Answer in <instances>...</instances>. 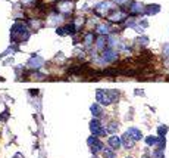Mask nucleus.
I'll list each match as a JSON object with an SVG mask.
<instances>
[{
	"instance_id": "f257e3e1",
	"label": "nucleus",
	"mask_w": 169,
	"mask_h": 158,
	"mask_svg": "<svg viewBox=\"0 0 169 158\" xmlns=\"http://www.w3.org/2000/svg\"><path fill=\"white\" fill-rule=\"evenodd\" d=\"M119 92L118 90H97L96 92V99L101 105H110L112 102L118 101Z\"/></svg>"
},
{
	"instance_id": "f03ea898",
	"label": "nucleus",
	"mask_w": 169,
	"mask_h": 158,
	"mask_svg": "<svg viewBox=\"0 0 169 158\" xmlns=\"http://www.w3.org/2000/svg\"><path fill=\"white\" fill-rule=\"evenodd\" d=\"M28 30L25 28V25L22 24H15L13 25V28H12V39H16V37H19V39H28Z\"/></svg>"
},
{
	"instance_id": "7ed1b4c3",
	"label": "nucleus",
	"mask_w": 169,
	"mask_h": 158,
	"mask_svg": "<svg viewBox=\"0 0 169 158\" xmlns=\"http://www.w3.org/2000/svg\"><path fill=\"white\" fill-rule=\"evenodd\" d=\"M90 130L94 136H104L106 133H107L106 129L101 127V123L97 120V118H93V120L90 121Z\"/></svg>"
},
{
	"instance_id": "20e7f679",
	"label": "nucleus",
	"mask_w": 169,
	"mask_h": 158,
	"mask_svg": "<svg viewBox=\"0 0 169 158\" xmlns=\"http://www.w3.org/2000/svg\"><path fill=\"white\" fill-rule=\"evenodd\" d=\"M87 143H88V146L91 148V151H93L94 154L103 151V143L97 139V136H94V135L90 136V137H88V140H87Z\"/></svg>"
},
{
	"instance_id": "39448f33",
	"label": "nucleus",
	"mask_w": 169,
	"mask_h": 158,
	"mask_svg": "<svg viewBox=\"0 0 169 158\" xmlns=\"http://www.w3.org/2000/svg\"><path fill=\"white\" fill-rule=\"evenodd\" d=\"M118 58V53L113 50V49H107V50H104L103 52V55H101V59H103V62H113L115 59Z\"/></svg>"
},
{
	"instance_id": "423d86ee",
	"label": "nucleus",
	"mask_w": 169,
	"mask_h": 158,
	"mask_svg": "<svg viewBox=\"0 0 169 158\" xmlns=\"http://www.w3.org/2000/svg\"><path fill=\"white\" fill-rule=\"evenodd\" d=\"M107 143H109V146H110V148H113V149H118V148L122 145V139H121L119 136L113 135V136H110V137L107 139Z\"/></svg>"
},
{
	"instance_id": "0eeeda50",
	"label": "nucleus",
	"mask_w": 169,
	"mask_h": 158,
	"mask_svg": "<svg viewBox=\"0 0 169 158\" xmlns=\"http://www.w3.org/2000/svg\"><path fill=\"white\" fill-rule=\"evenodd\" d=\"M121 139H122V145H124V146L126 148V149H129V148L134 146L135 140H134V139H132V137H131L129 135H128V132H126V133H124Z\"/></svg>"
},
{
	"instance_id": "6e6552de",
	"label": "nucleus",
	"mask_w": 169,
	"mask_h": 158,
	"mask_svg": "<svg viewBox=\"0 0 169 158\" xmlns=\"http://www.w3.org/2000/svg\"><path fill=\"white\" fill-rule=\"evenodd\" d=\"M128 135L131 136L134 140H140V139H143V133H141L137 127H129V129H128Z\"/></svg>"
},
{
	"instance_id": "1a4fd4ad",
	"label": "nucleus",
	"mask_w": 169,
	"mask_h": 158,
	"mask_svg": "<svg viewBox=\"0 0 169 158\" xmlns=\"http://www.w3.org/2000/svg\"><path fill=\"white\" fill-rule=\"evenodd\" d=\"M43 64H44V61H43L40 56H33L31 59H30V62H28V65L33 67V68H40Z\"/></svg>"
},
{
	"instance_id": "9d476101",
	"label": "nucleus",
	"mask_w": 169,
	"mask_h": 158,
	"mask_svg": "<svg viewBox=\"0 0 169 158\" xmlns=\"http://www.w3.org/2000/svg\"><path fill=\"white\" fill-rule=\"evenodd\" d=\"M72 8H74V5H72L71 2H62V3L59 5V9L62 12H71Z\"/></svg>"
},
{
	"instance_id": "9b49d317",
	"label": "nucleus",
	"mask_w": 169,
	"mask_h": 158,
	"mask_svg": "<svg viewBox=\"0 0 169 158\" xmlns=\"http://www.w3.org/2000/svg\"><path fill=\"white\" fill-rule=\"evenodd\" d=\"M113 5L110 3V2H104V3H100L99 6H97V11L99 12H107L110 8H112Z\"/></svg>"
},
{
	"instance_id": "f8f14e48",
	"label": "nucleus",
	"mask_w": 169,
	"mask_h": 158,
	"mask_svg": "<svg viewBox=\"0 0 169 158\" xmlns=\"http://www.w3.org/2000/svg\"><path fill=\"white\" fill-rule=\"evenodd\" d=\"M90 109H91V114H93L94 117H100L101 115V108H100V105H99V103H93Z\"/></svg>"
},
{
	"instance_id": "ddd939ff",
	"label": "nucleus",
	"mask_w": 169,
	"mask_h": 158,
	"mask_svg": "<svg viewBox=\"0 0 169 158\" xmlns=\"http://www.w3.org/2000/svg\"><path fill=\"white\" fill-rule=\"evenodd\" d=\"M144 11V6L141 3H132L131 5V12L132 13H140V12Z\"/></svg>"
},
{
	"instance_id": "4468645a",
	"label": "nucleus",
	"mask_w": 169,
	"mask_h": 158,
	"mask_svg": "<svg viewBox=\"0 0 169 158\" xmlns=\"http://www.w3.org/2000/svg\"><path fill=\"white\" fill-rule=\"evenodd\" d=\"M160 11V6L159 5H150V6H147V13L148 15H155V13H158Z\"/></svg>"
},
{
	"instance_id": "2eb2a0df",
	"label": "nucleus",
	"mask_w": 169,
	"mask_h": 158,
	"mask_svg": "<svg viewBox=\"0 0 169 158\" xmlns=\"http://www.w3.org/2000/svg\"><path fill=\"white\" fill-rule=\"evenodd\" d=\"M97 33L101 34V35L107 34L109 33V25H107V24H100V25L97 27Z\"/></svg>"
},
{
	"instance_id": "dca6fc26",
	"label": "nucleus",
	"mask_w": 169,
	"mask_h": 158,
	"mask_svg": "<svg viewBox=\"0 0 169 158\" xmlns=\"http://www.w3.org/2000/svg\"><path fill=\"white\" fill-rule=\"evenodd\" d=\"M96 43H97V46H96V47H97L99 50H103V49H104V46H106V43H107V40L101 35V37H99V39H97V42H96Z\"/></svg>"
},
{
	"instance_id": "f3484780",
	"label": "nucleus",
	"mask_w": 169,
	"mask_h": 158,
	"mask_svg": "<svg viewBox=\"0 0 169 158\" xmlns=\"http://www.w3.org/2000/svg\"><path fill=\"white\" fill-rule=\"evenodd\" d=\"M125 18V13H122V12H116L115 15H112L109 19L110 21H113V22H118V21H121V19H124Z\"/></svg>"
},
{
	"instance_id": "a211bd4d",
	"label": "nucleus",
	"mask_w": 169,
	"mask_h": 158,
	"mask_svg": "<svg viewBox=\"0 0 169 158\" xmlns=\"http://www.w3.org/2000/svg\"><path fill=\"white\" fill-rule=\"evenodd\" d=\"M113 148H103V157L104 158H115V152L112 151Z\"/></svg>"
},
{
	"instance_id": "6ab92c4d",
	"label": "nucleus",
	"mask_w": 169,
	"mask_h": 158,
	"mask_svg": "<svg viewBox=\"0 0 169 158\" xmlns=\"http://www.w3.org/2000/svg\"><path fill=\"white\" fill-rule=\"evenodd\" d=\"M158 139H159V136L156 137V136H147L146 137V143L147 145H150V146H153V145H156L158 143Z\"/></svg>"
},
{
	"instance_id": "aec40b11",
	"label": "nucleus",
	"mask_w": 169,
	"mask_h": 158,
	"mask_svg": "<svg viewBox=\"0 0 169 158\" xmlns=\"http://www.w3.org/2000/svg\"><path fill=\"white\" fill-rule=\"evenodd\" d=\"M153 158H165V152L162 148H156L153 151Z\"/></svg>"
},
{
	"instance_id": "412c9836",
	"label": "nucleus",
	"mask_w": 169,
	"mask_h": 158,
	"mask_svg": "<svg viewBox=\"0 0 169 158\" xmlns=\"http://www.w3.org/2000/svg\"><path fill=\"white\" fill-rule=\"evenodd\" d=\"M168 133V126H159L158 127V135L159 136H162V137H165V135Z\"/></svg>"
},
{
	"instance_id": "4be33fe9",
	"label": "nucleus",
	"mask_w": 169,
	"mask_h": 158,
	"mask_svg": "<svg viewBox=\"0 0 169 158\" xmlns=\"http://www.w3.org/2000/svg\"><path fill=\"white\" fill-rule=\"evenodd\" d=\"M116 130H118V123H110V124L107 126V129H106L107 133H115Z\"/></svg>"
},
{
	"instance_id": "5701e85b",
	"label": "nucleus",
	"mask_w": 169,
	"mask_h": 158,
	"mask_svg": "<svg viewBox=\"0 0 169 158\" xmlns=\"http://www.w3.org/2000/svg\"><path fill=\"white\" fill-rule=\"evenodd\" d=\"M156 145H158V148H162V149H163L165 145H166V139H165V137H162V136H159L158 143H156Z\"/></svg>"
},
{
	"instance_id": "b1692460",
	"label": "nucleus",
	"mask_w": 169,
	"mask_h": 158,
	"mask_svg": "<svg viewBox=\"0 0 169 158\" xmlns=\"http://www.w3.org/2000/svg\"><path fill=\"white\" fill-rule=\"evenodd\" d=\"M91 43H93V34L88 33L87 35H85V40H84V45L85 46H90Z\"/></svg>"
},
{
	"instance_id": "393cba45",
	"label": "nucleus",
	"mask_w": 169,
	"mask_h": 158,
	"mask_svg": "<svg viewBox=\"0 0 169 158\" xmlns=\"http://www.w3.org/2000/svg\"><path fill=\"white\" fill-rule=\"evenodd\" d=\"M163 55L166 58H169V43H166V45L163 46Z\"/></svg>"
},
{
	"instance_id": "a878e982",
	"label": "nucleus",
	"mask_w": 169,
	"mask_h": 158,
	"mask_svg": "<svg viewBox=\"0 0 169 158\" xmlns=\"http://www.w3.org/2000/svg\"><path fill=\"white\" fill-rule=\"evenodd\" d=\"M68 31H69L68 28H57V34L59 35H65V34H68Z\"/></svg>"
},
{
	"instance_id": "bb28decb",
	"label": "nucleus",
	"mask_w": 169,
	"mask_h": 158,
	"mask_svg": "<svg viewBox=\"0 0 169 158\" xmlns=\"http://www.w3.org/2000/svg\"><path fill=\"white\" fill-rule=\"evenodd\" d=\"M118 5H122V3H125V2H128V0H115Z\"/></svg>"
},
{
	"instance_id": "cd10ccee",
	"label": "nucleus",
	"mask_w": 169,
	"mask_h": 158,
	"mask_svg": "<svg viewBox=\"0 0 169 158\" xmlns=\"http://www.w3.org/2000/svg\"><path fill=\"white\" fill-rule=\"evenodd\" d=\"M13 158H24V157H22V154H19V152H18V154H15V157Z\"/></svg>"
},
{
	"instance_id": "c85d7f7f",
	"label": "nucleus",
	"mask_w": 169,
	"mask_h": 158,
	"mask_svg": "<svg viewBox=\"0 0 169 158\" xmlns=\"http://www.w3.org/2000/svg\"><path fill=\"white\" fill-rule=\"evenodd\" d=\"M33 0H22V3H31Z\"/></svg>"
},
{
	"instance_id": "c756f323",
	"label": "nucleus",
	"mask_w": 169,
	"mask_h": 158,
	"mask_svg": "<svg viewBox=\"0 0 169 158\" xmlns=\"http://www.w3.org/2000/svg\"><path fill=\"white\" fill-rule=\"evenodd\" d=\"M141 158H151V157H148V155H144V157H141Z\"/></svg>"
},
{
	"instance_id": "7c9ffc66",
	"label": "nucleus",
	"mask_w": 169,
	"mask_h": 158,
	"mask_svg": "<svg viewBox=\"0 0 169 158\" xmlns=\"http://www.w3.org/2000/svg\"><path fill=\"white\" fill-rule=\"evenodd\" d=\"M126 158H131V157H126Z\"/></svg>"
}]
</instances>
